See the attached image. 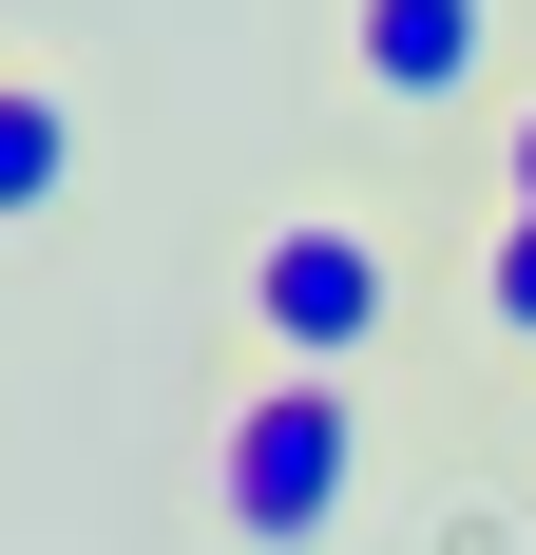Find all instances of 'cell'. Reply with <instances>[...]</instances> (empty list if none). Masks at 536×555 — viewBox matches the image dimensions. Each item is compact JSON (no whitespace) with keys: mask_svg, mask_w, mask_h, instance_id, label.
Here are the masks:
<instances>
[{"mask_svg":"<svg viewBox=\"0 0 536 555\" xmlns=\"http://www.w3.org/2000/svg\"><path fill=\"white\" fill-rule=\"evenodd\" d=\"M230 326H250V364H288V384H345V364L403 326V249H383L365 211H268L250 249H230Z\"/></svg>","mask_w":536,"mask_h":555,"instance_id":"1","label":"cell"},{"mask_svg":"<svg viewBox=\"0 0 536 555\" xmlns=\"http://www.w3.org/2000/svg\"><path fill=\"white\" fill-rule=\"evenodd\" d=\"M345 479H365V402H345V384L250 364V384L212 402V517L250 555H326V537H345Z\"/></svg>","mask_w":536,"mask_h":555,"instance_id":"2","label":"cell"},{"mask_svg":"<svg viewBox=\"0 0 536 555\" xmlns=\"http://www.w3.org/2000/svg\"><path fill=\"white\" fill-rule=\"evenodd\" d=\"M345 96L441 134V115L518 96V0H345Z\"/></svg>","mask_w":536,"mask_h":555,"instance_id":"3","label":"cell"},{"mask_svg":"<svg viewBox=\"0 0 536 555\" xmlns=\"http://www.w3.org/2000/svg\"><path fill=\"white\" fill-rule=\"evenodd\" d=\"M58 192H77V115H58L39 77H0V230H39Z\"/></svg>","mask_w":536,"mask_h":555,"instance_id":"4","label":"cell"},{"mask_svg":"<svg viewBox=\"0 0 536 555\" xmlns=\"http://www.w3.org/2000/svg\"><path fill=\"white\" fill-rule=\"evenodd\" d=\"M480 326H498V345H536V211H498V230H480Z\"/></svg>","mask_w":536,"mask_h":555,"instance_id":"5","label":"cell"},{"mask_svg":"<svg viewBox=\"0 0 536 555\" xmlns=\"http://www.w3.org/2000/svg\"><path fill=\"white\" fill-rule=\"evenodd\" d=\"M498 211H536V77L498 96Z\"/></svg>","mask_w":536,"mask_h":555,"instance_id":"6","label":"cell"}]
</instances>
